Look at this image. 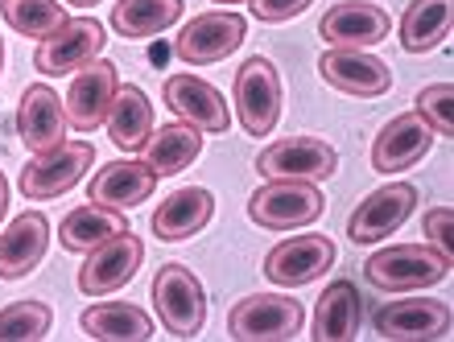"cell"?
Returning <instances> with one entry per match:
<instances>
[{"instance_id": "1", "label": "cell", "mask_w": 454, "mask_h": 342, "mask_svg": "<svg viewBox=\"0 0 454 342\" xmlns=\"http://www.w3.org/2000/svg\"><path fill=\"white\" fill-rule=\"evenodd\" d=\"M364 276L384 293H413V289L442 284L450 276V260L438 248H430V244H396V248L368 256Z\"/></svg>"}, {"instance_id": "2", "label": "cell", "mask_w": 454, "mask_h": 342, "mask_svg": "<svg viewBox=\"0 0 454 342\" xmlns=\"http://www.w3.org/2000/svg\"><path fill=\"white\" fill-rule=\"evenodd\" d=\"M306 326V309L298 297L286 293H256L244 297L227 314V334L239 342H286L298 338Z\"/></svg>"}, {"instance_id": "3", "label": "cell", "mask_w": 454, "mask_h": 342, "mask_svg": "<svg viewBox=\"0 0 454 342\" xmlns=\"http://www.w3.org/2000/svg\"><path fill=\"white\" fill-rule=\"evenodd\" d=\"M323 214V194L314 182H294V177H269L248 198V219L264 231H294L310 227Z\"/></svg>"}, {"instance_id": "4", "label": "cell", "mask_w": 454, "mask_h": 342, "mask_svg": "<svg viewBox=\"0 0 454 342\" xmlns=\"http://www.w3.org/2000/svg\"><path fill=\"white\" fill-rule=\"evenodd\" d=\"M153 306L169 334L194 338L207 326V293L186 264H161L153 276Z\"/></svg>"}, {"instance_id": "5", "label": "cell", "mask_w": 454, "mask_h": 342, "mask_svg": "<svg viewBox=\"0 0 454 342\" xmlns=\"http://www.w3.org/2000/svg\"><path fill=\"white\" fill-rule=\"evenodd\" d=\"M96 166V149L87 141H62L46 153H34V161L21 169V194L29 202H50L74 190L83 174Z\"/></svg>"}, {"instance_id": "6", "label": "cell", "mask_w": 454, "mask_h": 342, "mask_svg": "<svg viewBox=\"0 0 454 342\" xmlns=\"http://www.w3.org/2000/svg\"><path fill=\"white\" fill-rule=\"evenodd\" d=\"M236 116L248 136H269L281 120V74L264 54L236 71Z\"/></svg>"}, {"instance_id": "7", "label": "cell", "mask_w": 454, "mask_h": 342, "mask_svg": "<svg viewBox=\"0 0 454 342\" xmlns=\"http://www.w3.org/2000/svg\"><path fill=\"white\" fill-rule=\"evenodd\" d=\"M248 37V21L236 9H219V12H199L178 37H174V54L186 66H211L223 62L231 50L244 46Z\"/></svg>"}, {"instance_id": "8", "label": "cell", "mask_w": 454, "mask_h": 342, "mask_svg": "<svg viewBox=\"0 0 454 342\" xmlns=\"http://www.w3.org/2000/svg\"><path fill=\"white\" fill-rule=\"evenodd\" d=\"M108 46V29L96 21V17H67L59 34H50L34 54V66L50 79L59 74H74L83 71L87 62H96Z\"/></svg>"}, {"instance_id": "9", "label": "cell", "mask_w": 454, "mask_h": 342, "mask_svg": "<svg viewBox=\"0 0 454 342\" xmlns=\"http://www.w3.org/2000/svg\"><path fill=\"white\" fill-rule=\"evenodd\" d=\"M261 177H294V182H326L339 169V153L318 136H286L261 149Z\"/></svg>"}, {"instance_id": "10", "label": "cell", "mask_w": 454, "mask_h": 342, "mask_svg": "<svg viewBox=\"0 0 454 342\" xmlns=\"http://www.w3.org/2000/svg\"><path fill=\"white\" fill-rule=\"evenodd\" d=\"M141 260H145L141 236L124 231V236L104 239L99 248L87 252L83 268H79V289H83L87 297H108V293H116V289H124V284L137 276Z\"/></svg>"}, {"instance_id": "11", "label": "cell", "mask_w": 454, "mask_h": 342, "mask_svg": "<svg viewBox=\"0 0 454 342\" xmlns=\"http://www.w3.org/2000/svg\"><path fill=\"white\" fill-rule=\"evenodd\" d=\"M393 34V17L380 9V4H368V0H343V4H331L318 21V37H323L331 50H368L376 42Z\"/></svg>"}, {"instance_id": "12", "label": "cell", "mask_w": 454, "mask_h": 342, "mask_svg": "<svg viewBox=\"0 0 454 342\" xmlns=\"http://www.w3.org/2000/svg\"><path fill=\"white\" fill-rule=\"evenodd\" d=\"M413 206H418V190L409 186V182H393V186L372 190L368 198L351 211V219H347V236L359 248L376 244V239H388L413 214Z\"/></svg>"}, {"instance_id": "13", "label": "cell", "mask_w": 454, "mask_h": 342, "mask_svg": "<svg viewBox=\"0 0 454 342\" xmlns=\"http://www.w3.org/2000/svg\"><path fill=\"white\" fill-rule=\"evenodd\" d=\"M335 244L326 236H294L281 239L269 256H264V276L281 289H301V284L318 281L323 272H331L335 264Z\"/></svg>"}, {"instance_id": "14", "label": "cell", "mask_w": 454, "mask_h": 342, "mask_svg": "<svg viewBox=\"0 0 454 342\" xmlns=\"http://www.w3.org/2000/svg\"><path fill=\"white\" fill-rule=\"evenodd\" d=\"M116 87H120V74L108 58H96L87 62L83 71H74L71 87H67V124L79 132H91L99 128L112 112V99H116Z\"/></svg>"}, {"instance_id": "15", "label": "cell", "mask_w": 454, "mask_h": 342, "mask_svg": "<svg viewBox=\"0 0 454 342\" xmlns=\"http://www.w3.org/2000/svg\"><path fill=\"white\" fill-rule=\"evenodd\" d=\"M434 144V128L418 112H401L376 132L372 141V169L376 174H401V169H413L421 157L430 153Z\"/></svg>"}, {"instance_id": "16", "label": "cell", "mask_w": 454, "mask_h": 342, "mask_svg": "<svg viewBox=\"0 0 454 342\" xmlns=\"http://www.w3.org/2000/svg\"><path fill=\"white\" fill-rule=\"evenodd\" d=\"M376 334L393 342L409 338H446L450 334V306L430 297H409V301H384L372 318Z\"/></svg>"}, {"instance_id": "17", "label": "cell", "mask_w": 454, "mask_h": 342, "mask_svg": "<svg viewBox=\"0 0 454 342\" xmlns=\"http://www.w3.org/2000/svg\"><path fill=\"white\" fill-rule=\"evenodd\" d=\"M318 74L326 87H335L343 95H359V99H376L393 87V71L368 50H326L318 58Z\"/></svg>"}, {"instance_id": "18", "label": "cell", "mask_w": 454, "mask_h": 342, "mask_svg": "<svg viewBox=\"0 0 454 342\" xmlns=\"http://www.w3.org/2000/svg\"><path fill=\"white\" fill-rule=\"evenodd\" d=\"M166 107L178 120L194 124L199 132H227L231 128V112H227L223 95L199 79V74H169L166 79Z\"/></svg>"}, {"instance_id": "19", "label": "cell", "mask_w": 454, "mask_h": 342, "mask_svg": "<svg viewBox=\"0 0 454 342\" xmlns=\"http://www.w3.org/2000/svg\"><path fill=\"white\" fill-rule=\"evenodd\" d=\"M50 248V219L42 211L17 214L0 231V281H21L42 264Z\"/></svg>"}, {"instance_id": "20", "label": "cell", "mask_w": 454, "mask_h": 342, "mask_svg": "<svg viewBox=\"0 0 454 342\" xmlns=\"http://www.w3.org/2000/svg\"><path fill=\"white\" fill-rule=\"evenodd\" d=\"M17 128H21V141L29 153H46V149L67 141V107H62L59 91L46 83L29 87L21 95V107H17Z\"/></svg>"}, {"instance_id": "21", "label": "cell", "mask_w": 454, "mask_h": 342, "mask_svg": "<svg viewBox=\"0 0 454 342\" xmlns=\"http://www.w3.org/2000/svg\"><path fill=\"white\" fill-rule=\"evenodd\" d=\"M211 214H215V198H211V190L182 186L153 211V236L161 239V244L191 239V236H199V231L211 223Z\"/></svg>"}, {"instance_id": "22", "label": "cell", "mask_w": 454, "mask_h": 342, "mask_svg": "<svg viewBox=\"0 0 454 342\" xmlns=\"http://www.w3.org/2000/svg\"><path fill=\"white\" fill-rule=\"evenodd\" d=\"M153 190H157V174L145 161H108V166L96 169L91 186H87V198L116 206V211H129V206L149 198Z\"/></svg>"}, {"instance_id": "23", "label": "cell", "mask_w": 454, "mask_h": 342, "mask_svg": "<svg viewBox=\"0 0 454 342\" xmlns=\"http://www.w3.org/2000/svg\"><path fill=\"white\" fill-rule=\"evenodd\" d=\"M203 153V132L178 120V124H161L149 132V141L141 144V161L153 169L157 177L182 174L186 166H194V157Z\"/></svg>"}, {"instance_id": "24", "label": "cell", "mask_w": 454, "mask_h": 342, "mask_svg": "<svg viewBox=\"0 0 454 342\" xmlns=\"http://www.w3.org/2000/svg\"><path fill=\"white\" fill-rule=\"evenodd\" d=\"M124 231H132L124 211L104 206V202H83V206L67 211V219H62V227H59V244L67 252H83L87 256V252L99 248L104 239L124 236Z\"/></svg>"}, {"instance_id": "25", "label": "cell", "mask_w": 454, "mask_h": 342, "mask_svg": "<svg viewBox=\"0 0 454 342\" xmlns=\"http://www.w3.org/2000/svg\"><path fill=\"white\" fill-rule=\"evenodd\" d=\"M104 124H108V136L120 153H141V144L153 132V104H149V95L132 83H120Z\"/></svg>"}, {"instance_id": "26", "label": "cell", "mask_w": 454, "mask_h": 342, "mask_svg": "<svg viewBox=\"0 0 454 342\" xmlns=\"http://www.w3.org/2000/svg\"><path fill=\"white\" fill-rule=\"evenodd\" d=\"M454 0H409L405 17L396 25V42L405 54H430L450 37Z\"/></svg>"}, {"instance_id": "27", "label": "cell", "mask_w": 454, "mask_h": 342, "mask_svg": "<svg viewBox=\"0 0 454 342\" xmlns=\"http://www.w3.org/2000/svg\"><path fill=\"white\" fill-rule=\"evenodd\" d=\"M359 318H364V301H359L356 281L326 284L314 309V338L318 342H347L356 338Z\"/></svg>"}, {"instance_id": "28", "label": "cell", "mask_w": 454, "mask_h": 342, "mask_svg": "<svg viewBox=\"0 0 454 342\" xmlns=\"http://www.w3.org/2000/svg\"><path fill=\"white\" fill-rule=\"evenodd\" d=\"M83 330L99 342H145L153 338V318L132 301H104L83 309Z\"/></svg>"}, {"instance_id": "29", "label": "cell", "mask_w": 454, "mask_h": 342, "mask_svg": "<svg viewBox=\"0 0 454 342\" xmlns=\"http://www.w3.org/2000/svg\"><path fill=\"white\" fill-rule=\"evenodd\" d=\"M182 9H186L182 0H120V4H112V29L120 37H132V42L157 37L178 21Z\"/></svg>"}, {"instance_id": "30", "label": "cell", "mask_w": 454, "mask_h": 342, "mask_svg": "<svg viewBox=\"0 0 454 342\" xmlns=\"http://www.w3.org/2000/svg\"><path fill=\"white\" fill-rule=\"evenodd\" d=\"M0 12L9 29H17L21 37H37V42H46L67 25V9L59 0H0Z\"/></svg>"}, {"instance_id": "31", "label": "cell", "mask_w": 454, "mask_h": 342, "mask_svg": "<svg viewBox=\"0 0 454 342\" xmlns=\"http://www.w3.org/2000/svg\"><path fill=\"white\" fill-rule=\"evenodd\" d=\"M50 314L46 301H34V297H25V301H12V306L0 309V342H37L50 334Z\"/></svg>"}, {"instance_id": "32", "label": "cell", "mask_w": 454, "mask_h": 342, "mask_svg": "<svg viewBox=\"0 0 454 342\" xmlns=\"http://www.w3.org/2000/svg\"><path fill=\"white\" fill-rule=\"evenodd\" d=\"M418 116L434 128V136H450L454 132V87L450 83H430L418 95Z\"/></svg>"}, {"instance_id": "33", "label": "cell", "mask_w": 454, "mask_h": 342, "mask_svg": "<svg viewBox=\"0 0 454 342\" xmlns=\"http://www.w3.org/2000/svg\"><path fill=\"white\" fill-rule=\"evenodd\" d=\"M421 231H426V244H430V248H438L446 260H450V252H454V211L450 206H434V211H426Z\"/></svg>"}, {"instance_id": "34", "label": "cell", "mask_w": 454, "mask_h": 342, "mask_svg": "<svg viewBox=\"0 0 454 342\" xmlns=\"http://www.w3.org/2000/svg\"><path fill=\"white\" fill-rule=\"evenodd\" d=\"M252 4V17L264 25H281V21H294L301 12L310 9L314 0H248Z\"/></svg>"}, {"instance_id": "35", "label": "cell", "mask_w": 454, "mask_h": 342, "mask_svg": "<svg viewBox=\"0 0 454 342\" xmlns=\"http://www.w3.org/2000/svg\"><path fill=\"white\" fill-rule=\"evenodd\" d=\"M4 211H9V182L0 174V219H4Z\"/></svg>"}, {"instance_id": "36", "label": "cell", "mask_w": 454, "mask_h": 342, "mask_svg": "<svg viewBox=\"0 0 454 342\" xmlns=\"http://www.w3.org/2000/svg\"><path fill=\"white\" fill-rule=\"evenodd\" d=\"M211 4H227L231 9V4H248V0H211Z\"/></svg>"}, {"instance_id": "37", "label": "cell", "mask_w": 454, "mask_h": 342, "mask_svg": "<svg viewBox=\"0 0 454 342\" xmlns=\"http://www.w3.org/2000/svg\"><path fill=\"white\" fill-rule=\"evenodd\" d=\"M67 4H99V0H67Z\"/></svg>"}, {"instance_id": "38", "label": "cell", "mask_w": 454, "mask_h": 342, "mask_svg": "<svg viewBox=\"0 0 454 342\" xmlns=\"http://www.w3.org/2000/svg\"><path fill=\"white\" fill-rule=\"evenodd\" d=\"M0 71H4V42H0Z\"/></svg>"}]
</instances>
